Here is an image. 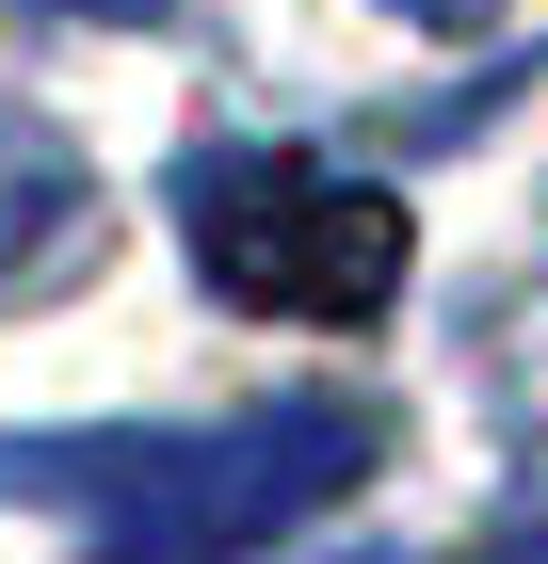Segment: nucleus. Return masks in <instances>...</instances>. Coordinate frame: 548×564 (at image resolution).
I'll return each mask as SVG.
<instances>
[{
	"label": "nucleus",
	"instance_id": "1",
	"mask_svg": "<svg viewBox=\"0 0 548 564\" xmlns=\"http://www.w3.org/2000/svg\"><path fill=\"white\" fill-rule=\"evenodd\" d=\"M372 403H243V420H129V435H17L0 484L65 500L114 564H226L307 532L372 484Z\"/></svg>",
	"mask_w": 548,
	"mask_h": 564
},
{
	"label": "nucleus",
	"instance_id": "2",
	"mask_svg": "<svg viewBox=\"0 0 548 564\" xmlns=\"http://www.w3.org/2000/svg\"><path fill=\"white\" fill-rule=\"evenodd\" d=\"M178 226H194V274L258 323H387L420 226L387 177H339L307 145H211L178 162Z\"/></svg>",
	"mask_w": 548,
	"mask_h": 564
},
{
	"label": "nucleus",
	"instance_id": "3",
	"mask_svg": "<svg viewBox=\"0 0 548 564\" xmlns=\"http://www.w3.org/2000/svg\"><path fill=\"white\" fill-rule=\"evenodd\" d=\"M404 33H484V17H516V0H387Z\"/></svg>",
	"mask_w": 548,
	"mask_h": 564
},
{
	"label": "nucleus",
	"instance_id": "4",
	"mask_svg": "<svg viewBox=\"0 0 548 564\" xmlns=\"http://www.w3.org/2000/svg\"><path fill=\"white\" fill-rule=\"evenodd\" d=\"M516 549H533V564H548V468H533V484H516Z\"/></svg>",
	"mask_w": 548,
	"mask_h": 564
}]
</instances>
